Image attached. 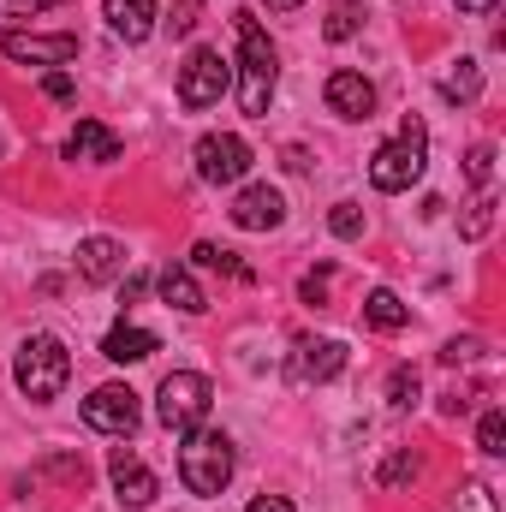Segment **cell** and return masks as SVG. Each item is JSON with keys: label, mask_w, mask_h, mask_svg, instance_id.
Listing matches in <instances>:
<instances>
[{"label": "cell", "mask_w": 506, "mask_h": 512, "mask_svg": "<svg viewBox=\"0 0 506 512\" xmlns=\"http://www.w3.org/2000/svg\"><path fill=\"white\" fill-rule=\"evenodd\" d=\"M239 108L262 120L268 114V102H274V84H280V54H274V42H268V30L256 24L251 12H239Z\"/></svg>", "instance_id": "cell-1"}, {"label": "cell", "mask_w": 506, "mask_h": 512, "mask_svg": "<svg viewBox=\"0 0 506 512\" xmlns=\"http://www.w3.org/2000/svg\"><path fill=\"white\" fill-rule=\"evenodd\" d=\"M179 483L203 501H215L227 483H233V441L221 429H185V447H179Z\"/></svg>", "instance_id": "cell-2"}, {"label": "cell", "mask_w": 506, "mask_h": 512, "mask_svg": "<svg viewBox=\"0 0 506 512\" xmlns=\"http://www.w3.org/2000/svg\"><path fill=\"white\" fill-rule=\"evenodd\" d=\"M66 376H72V352H66L54 334H30V340L18 346V358H12V382H18L24 399H36V405L60 399Z\"/></svg>", "instance_id": "cell-3"}, {"label": "cell", "mask_w": 506, "mask_h": 512, "mask_svg": "<svg viewBox=\"0 0 506 512\" xmlns=\"http://www.w3.org/2000/svg\"><path fill=\"white\" fill-rule=\"evenodd\" d=\"M423 167H429V131H423V120L405 114L399 137L381 143L376 155H370V185L376 191H411L423 179Z\"/></svg>", "instance_id": "cell-4"}, {"label": "cell", "mask_w": 506, "mask_h": 512, "mask_svg": "<svg viewBox=\"0 0 506 512\" xmlns=\"http://www.w3.org/2000/svg\"><path fill=\"white\" fill-rule=\"evenodd\" d=\"M209 405H215V387L209 376H197V370H173L161 393H155V417H161V429H173V435H185V429H197L203 417H209Z\"/></svg>", "instance_id": "cell-5"}, {"label": "cell", "mask_w": 506, "mask_h": 512, "mask_svg": "<svg viewBox=\"0 0 506 512\" xmlns=\"http://www.w3.org/2000/svg\"><path fill=\"white\" fill-rule=\"evenodd\" d=\"M233 90V60L221 48H191L185 66H179V108H215L221 96Z\"/></svg>", "instance_id": "cell-6"}, {"label": "cell", "mask_w": 506, "mask_h": 512, "mask_svg": "<svg viewBox=\"0 0 506 512\" xmlns=\"http://www.w3.org/2000/svg\"><path fill=\"white\" fill-rule=\"evenodd\" d=\"M191 155H197V179H209V185H239L251 173V143L233 131H203Z\"/></svg>", "instance_id": "cell-7"}, {"label": "cell", "mask_w": 506, "mask_h": 512, "mask_svg": "<svg viewBox=\"0 0 506 512\" xmlns=\"http://www.w3.org/2000/svg\"><path fill=\"white\" fill-rule=\"evenodd\" d=\"M137 393H131L126 382H108V387H96L90 399H84V423L96 429V435H120L126 441L131 429H137Z\"/></svg>", "instance_id": "cell-8"}, {"label": "cell", "mask_w": 506, "mask_h": 512, "mask_svg": "<svg viewBox=\"0 0 506 512\" xmlns=\"http://www.w3.org/2000/svg\"><path fill=\"white\" fill-rule=\"evenodd\" d=\"M0 54L6 60H18V66H66V60H78V36L72 30H60V36H36V30H6L0 36Z\"/></svg>", "instance_id": "cell-9"}, {"label": "cell", "mask_w": 506, "mask_h": 512, "mask_svg": "<svg viewBox=\"0 0 506 512\" xmlns=\"http://www.w3.org/2000/svg\"><path fill=\"white\" fill-rule=\"evenodd\" d=\"M108 477H114V495H120V507H149L155 495H161V483H155V471L131 453V447H114V459H108Z\"/></svg>", "instance_id": "cell-10"}, {"label": "cell", "mask_w": 506, "mask_h": 512, "mask_svg": "<svg viewBox=\"0 0 506 512\" xmlns=\"http://www.w3.org/2000/svg\"><path fill=\"white\" fill-rule=\"evenodd\" d=\"M286 221V197L274 191V185H245L239 197H233V227H245V233H274Z\"/></svg>", "instance_id": "cell-11"}, {"label": "cell", "mask_w": 506, "mask_h": 512, "mask_svg": "<svg viewBox=\"0 0 506 512\" xmlns=\"http://www.w3.org/2000/svg\"><path fill=\"white\" fill-rule=\"evenodd\" d=\"M322 96H328V108H334L340 120H370V114H376V84H370L364 72H334Z\"/></svg>", "instance_id": "cell-12"}, {"label": "cell", "mask_w": 506, "mask_h": 512, "mask_svg": "<svg viewBox=\"0 0 506 512\" xmlns=\"http://www.w3.org/2000/svg\"><path fill=\"white\" fill-rule=\"evenodd\" d=\"M346 370V346L340 340H298L292 352V376L298 382H334Z\"/></svg>", "instance_id": "cell-13"}, {"label": "cell", "mask_w": 506, "mask_h": 512, "mask_svg": "<svg viewBox=\"0 0 506 512\" xmlns=\"http://www.w3.org/2000/svg\"><path fill=\"white\" fill-rule=\"evenodd\" d=\"M78 274H84L90 286L120 280V274H126V245H120V239H84V245H78Z\"/></svg>", "instance_id": "cell-14"}, {"label": "cell", "mask_w": 506, "mask_h": 512, "mask_svg": "<svg viewBox=\"0 0 506 512\" xmlns=\"http://www.w3.org/2000/svg\"><path fill=\"white\" fill-rule=\"evenodd\" d=\"M66 161H120V137L102 120H78V131L66 137Z\"/></svg>", "instance_id": "cell-15"}, {"label": "cell", "mask_w": 506, "mask_h": 512, "mask_svg": "<svg viewBox=\"0 0 506 512\" xmlns=\"http://www.w3.org/2000/svg\"><path fill=\"white\" fill-rule=\"evenodd\" d=\"M102 18H108L114 36L143 42V36L155 30V0H102Z\"/></svg>", "instance_id": "cell-16"}, {"label": "cell", "mask_w": 506, "mask_h": 512, "mask_svg": "<svg viewBox=\"0 0 506 512\" xmlns=\"http://www.w3.org/2000/svg\"><path fill=\"white\" fill-rule=\"evenodd\" d=\"M155 352H161V340H155L149 328H131V322L108 328V340H102V358H114V364H143V358H155Z\"/></svg>", "instance_id": "cell-17"}, {"label": "cell", "mask_w": 506, "mask_h": 512, "mask_svg": "<svg viewBox=\"0 0 506 512\" xmlns=\"http://www.w3.org/2000/svg\"><path fill=\"white\" fill-rule=\"evenodd\" d=\"M155 292H161L173 310H185V316H203V310H209V298H203V286L191 280V268H161V274H155Z\"/></svg>", "instance_id": "cell-18"}, {"label": "cell", "mask_w": 506, "mask_h": 512, "mask_svg": "<svg viewBox=\"0 0 506 512\" xmlns=\"http://www.w3.org/2000/svg\"><path fill=\"white\" fill-rule=\"evenodd\" d=\"M364 316H370V328H381V334H399V328L411 322L405 298H399V292H387V286H376V292L364 298Z\"/></svg>", "instance_id": "cell-19"}, {"label": "cell", "mask_w": 506, "mask_h": 512, "mask_svg": "<svg viewBox=\"0 0 506 512\" xmlns=\"http://www.w3.org/2000/svg\"><path fill=\"white\" fill-rule=\"evenodd\" d=\"M441 96H447V102H477V96H483V66H477V60H453L447 78H441Z\"/></svg>", "instance_id": "cell-20"}, {"label": "cell", "mask_w": 506, "mask_h": 512, "mask_svg": "<svg viewBox=\"0 0 506 512\" xmlns=\"http://www.w3.org/2000/svg\"><path fill=\"white\" fill-rule=\"evenodd\" d=\"M322 30H328V42H352V36L364 30V6H352V0H340V6L328 12V24H322Z\"/></svg>", "instance_id": "cell-21"}, {"label": "cell", "mask_w": 506, "mask_h": 512, "mask_svg": "<svg viewBox=\"0 0 506 512\" xmlns=\"http://www.w3.org/2000/svg\"><path fill=\"white\" fill-rule=\"evenodd\" d=\"M411 477H417V453H405V447H399V453H387V459H381V471H376L381 489H405Z\"/></svg>", "instance_id": "cell-22"}, {"label": "cell", "mask_w": 506, "mask_h": 512, "mask_svg": "<svg viewBox=\"0 0 506 512\" xmlns=\"http://www.w3.org/2000/svg\"><path fill=\"white\" fill-rule=\"evenodd\" d=\"M465 179L477 191H489V179H495V143H471L465 149Z\"/></svg>", "instance_id": "cell-23"}, {"label": "cell", "mask_w": 506, "mask_h": 512, "mask_svg": "<svg viewBox=\"0 0 506 512\" xmlns=\"http://www.w3.org/2000/svg\"><path fill=\"white\" fill-rule=\"evenodd\" d=\"M417 393H423L417 370H405V364H399V370L387 376V405H393V411H411V405H417Z\"/></svg>", "instance_id": "cell-24"}, {"label": "cell", "mask_w": 506, "mask_h": 512, "mask_svg": "<svg viewBox=\"0 0 506 512\" xmlns=\"http://www.w3.org/2000/svg\"><path fill=\"white\" fill-rule=\"evenodd\" d=\"M191 262H197V268H227V274L251 280V268H245L239 256H233V251H221V245H209V239H203V245H191Z\"/></svg>", "instance_id": "cell-25"}, {"label": "cell", "mask_w": 506, "mask_h": 512, "mask_svg": "<svg viewBox=\"0 0 506 512\" xmlns=\"http://www.w3.org/2000/svg\"><path fill=\"white\" fill-rule=\"evenodd\" d=\"M477 447L489 453V459H501L506 453V411L495 405V411H483V423H477Z\"/></svg>", "instance_id": "cell-26"}, {"label": "cell", "mask_w": 506, "mask_h": 512, "mask_svg": "<svg viewBox=\"0 0 506 512\" xmlns=\"http://www.w3.org/2000/svg\"><path fill=\"white\" fill-rule=\"evenodd\" d=\"M328 227H334V239H364V209L358 203H334Z\"/></svg>", "instance_id": "cell-27"}, {"label": "cell", "mask_w": 506, "mask_h": 512, "mask_svg": "<svg viewBox=\"0 0 506 512\" xmlns=\"http://www.w3.org/2000/svg\"><path fill=\"white\" fill-rule=\"evenodd\" d=\"M489 227H495V197H489V191H483V197H477V203H471V215H465V221H459V233H465V239H483V233H489Z\"/></svg>", "instance_id": "cell-28"}, {"label": "cell", "mask_w": 506, "mask_h": 512, "mask_svg": "<svg viewBox=\"0 0 506 512\" xmlns=\"http://www.w3.org/2000/svg\"><path fill=\"white\" fill-rule=\"evenodd\" d=\"M328 280H334V262L310 268V274H304V286H298V298H304V304H328Z\"/></svg>", "instance_id": "cell-29"}, {"label": "cell", "mask_w": 506, "mask_h": 512, "mask_svg": "<svg viewBox=\"0 0 506 512\" xmlns=\"http://www.w3.org/2000/svg\"><path fill=\"white\" fill-rule=\"evenodd\" d=\"M42 96H48V102H72V96H78L72 72H60V66H54V72H42Z\"/></svg>", "instance_id": "cell-30"}, {"label": "cell", "mask_w": 506, "mask_h": 512, "mask_svg": "<svg viewBox=\"0 0 506 512\" xmlns=\"http://www.w3.org/2000/svg\"><path fill=\"white\" fill-rule=\"evenodd\" d=\"M459 512H495V495H489L483 483H471V489L459 495Z\"/></svg>", "instance_id": "cell-31"}, {"label": "cell", "mask_w": 506, "mask_h": 512, "mask_svg": "<svg viewBox=\"0 0 506 512\" xmlns=\"http://www.w3.org/2000/svg\"><path fill=\"white\" fill-rule=\"evenodd\" d=\"M167 24H173V36H191V24H197V0H179Z\"/></svg>", "instance_id": "cell-32"}, {"label": "cell", "mask_w": 506, "mask_h": 512, "mask_svg": "<svg viewBox=\"0 0 506 512\" xmlns=\"http://www.w3.org/2000/svg\"><path fill=\"white\" fill-rule=\"evenodd\" d=\"M48 6H60V0H0V12H12V18H24V12H48Z\"/></svg>", "instance_id": "cell-33"}, {"label": "cell", "mask_w": 506, "mask_h": 512, "mask_svg": "<svg viewBox=\"0 0 506 512\" xmlns=\"http://www.w3.org/2000/svg\"><path fill=\"white\" fill-rule=\"evenodd\" d=\"M245 512H298V507H292L286 495H256V501H251Z\"/></svg>", "instance_id": "cell-34"}, {"label": "cell", "mask_w": 506, "mask_h": 512, "mask_svg": "<svg viewBox=\"0 0 506 512\" xmlns=\"http://www.w3.org/2000/svg\"><path fill=\"white\" fill-rule=\"evenodd\" d=\"M143 286H149V280H143V274H131V280H126V292H120V298H126V304H137V298H143Z\"/></svg>", "instance_id": "cell-35"}, {"label": "cell", "mask_w": 506, "mask_h": 512, "mask_svg": "<svg viewBox=\"0 0 506 512\" xmlns=\"http://www.w3.org/2000/svg\"><path fill=\"white\" fill-rule=\"evenodd\" d=\"M495 0H459V12H489Z\"/></svg>", "instance_id": "cell-36"}, {"label": "cell", "mask_w": 506, "mask_h": 512, "mask_svg": "<svg viewBox=\"0 0 506 512\" xmlns=\"http://www.w3.org/2000/svg\"><path fill=\"white\" fill-rule=\"evenodd\" d=\"M268 6H274V12H298L304 0H268Z\"/></svg>", "instance_id": "cell-37"}]
</instances>
